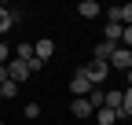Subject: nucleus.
I'll return each instance as SVG.
<instances>
[{
    "instance_id": "nucleus-1",
    "label": "nucleus",
    "mask_w": 132,
    "mask_h": 125,
    "mask_svg": "<svg viewBox=\"0 0 132 125\" xmlns=\"http://www.w3.org/2000/svg\"><path fill=\"white\" fill-rule=\"evenodd\" d=\"M85 77L92 81V88H99V85H103L106 77H110V62H99V59H92L88 66H85Z\"/></svg>"
},
{
    "instance_id": "nucleus-2",
    "label": "nucleus",
    "mask_w": 132,
    "mask_h": 125,
    "mask_svg": "<svg viewBox=\"0 0 132 125\" xmlns=\"http://www.w3.org/2000/svg\"><path fill=\"white\" fill-rule=\"evenodd\" d=\"M110 66L114 70H132V48H121V44H118V48H114V55H110Z\"/></svg>"
},
{
    "instance_id": "nucleus-3",
    "label": "nucleus",
    "mask_w": 132,
    "mask_h": 125,
    "mask_svg": "<svg viewBox=\"0 0 132 125\" xmlns=\"http://www.w3.org/2000/svg\"><path fill=\"white\" fill-rule=\"evenodd\" d=\"M26 77H29V66H26V62H22V59H7V81L22 85Z\"/></svg>"
},
{
    "instance_id": "nucleus-4",
    "label": "nucleus",
    "mask_w": 132,
    "mask_h": 125,
    "mask_svg": "<svg viewBox=\"0 0 132 125\" xmlns=\"http://www.w3.org/2000/svg\"><path fill=\"white\" fill-rule=\"evenodd\" d=\"M70 92H73V96H77V99H85V96H88V92H92V81H88V77H85V70H77V74L70 77Z\"/></svg>"
},
{
    "instance_id": "nucleus-5",
    "label": "nucleus",
    "mask_w": 132,
    "mask_h": 125,
    "mask_svg": "<svg viewBox=\"0 0 132 125\" xmlns=\"http://www.w3.org/2000/svg\"><path fill=\"white\" fill-rule=\"evenodd\" d=\"M52 52H55V44H52V41H37V44H33V59H40V62L52 59Z\"/></svg>"
},
{
    "instance_id": "nucleus-6",
    "label": "nucleus",
    "mask_w": 132,
    "mask_h": 125,
    "mask_svg": "<svg viewBox=\"0 0 132 125\" xmlns=\"http://www.w3.org/2000/svg\"><path fill=\"white\" fill-rule=\"evenodd\" d=\"M70 114H73V118H92L95 111H92L88 99H73V103H70Z\"/></svg>"
},
{
    "instance_id": "nucleus-7",
    "label": "nucleus",
    "mask_w": 132,
    "mask_h": 125,
    "mask_svg": "<svg viewBox=\"0 0 132 125\" xmlns=\"http://www.w3.org/2000/svg\"><path fill=\"white\" fill-rule=\"evenodd\" d=\"M114 48H118V44H110V41H99V44H95V55H92V59H99V62H110Z\"/></svg>"
},
{
    "instance_id": "nucleus-8",
    "label": "nucleus",
    "mask_w": 132,
    "mask_h": 125,
    "mask_svg": "<svg viewBox=\"0 0 132 125\" xmlns=\"http://www.w3.org/2000/svg\"><path fill=\"white\" fill-rule=\"evenodd\" d=\"M77 11H81V19H95V15H99V4H95V0H81Z\"/></svg>"
},
{
    "instance_id": "nucleus-9",
    "label": "nucleus",
    "mask_w": 132,
    "mask_h": 125,
    "mask_svg": "<svg viewBox=\"0 0 132 125\" xmlns=\"http://www.w3.org/2000/svg\"><path fill=\"white\" fill-rule=\"evenodd\" d=\"M118 118H132V88L121 92V111H118Z\"/></svg>"
},
{
    "instance_id": "nucleus-10",
    "label": "nucleus",
    "mask_w": 132,
    "mask_h": 125,
    "mask_svg": "<svg viewBox=\"0 0 132 125\" xmlns=\"http://www.w3.org/2000/svg\"><path fill=\"white\" fill-rule=\"evenodd\" d=\"M121 29H125L121 22H106V41L110 44H121Z\"/></svg>"
},
{
    "instance_id": "nucleus-11",
    "label": "nucleus",
    "mask_w": 132,
    "mask_h": 125,
    "mask_svg": "<svg viewBox=\"0 0 132 125\" xmlns=\"http://www.w3.org/2000/svg\"><path fill=\"white\" fill-rule=\"evenodd\" d=\"M95 121H99V125H114V121H118V111H106V107H99V111H95Z\"/></svg>"
},
{
    "instance_id": "nucleus-12",
    "label": "nucleus",
    "mask_w": 132,
    "mask_h": 125,
    "mask_svg": "<svg viewBox=\"0 0 132 125\" xmlns=\"http://www.w3.org/2000/svg\"><path fill=\"white\" fill-rule=\"evenodd\" d=\"M15 59H22V62H29V59H33V44H29V41H22L19 48H15Z\"/></svg>"
},
{
    "instance_id": "nucleus-13",
    "label": "nucleus",
    "mask_w": 132,
    "mask_h": 125,
    "mask_svg": "<svg viewBox=\"0 0 132 125\" xmlns=\"http://www.w3.org/2000/svg\"><path fill=\"white\" fill-rule=\"evenodd\" d=\"M103 96H106V92H103V88H92V92H88V96H85V99L92 103V111H99V107H103Z\"/></svg>"
},
{
    "instance_id": "nucleus-14",
    "label": "nucleus",
    "mask_w": 132,
    "mask_h": 125,
    "mask_svg": "<svg viewBox=\"0 0 132 125\" xmlns=\"http://www.w3.org/2000/svg\"><path fill=\"white\" fill-rule=\"evenodd\" d=\"M0 96H4V99H15V96H19V85H15V81H4V85H0Z\"/></svg>"
},
{
    "instance_id": "nucleus-15",
    "label": "nucleus",
    "mask_w": 132,
    "mask_h": 125,
    "mask_svg": "<svg viewBox=\"0 0 132 125\" xmlns=\"http://www.w3.org/2000/svg\"><path fill=\"white\" fill-rule=\"evenodd\" d=\"M15 22H11V15H7V7H0V33H7Z\"/></svg>"
},
{
    "instance_id": "nucleus-16",
    "label": "nucleus",
    "mask_w": 132,
    "mask_h": 125,
    "mask_svg": "<svg viewBox=\"0 0 132 125\" xmlns=\"http://www.w3.org/2000/svg\"><path fill=\"white\" fill-rule=\"evenodd\" d=\"M121 48H132V26L121 29Z\"/></svg>"
},
{
    "instance_id": "nucleus-17",
    "label": "nucleus",
    "mask_w": 132,
    "mask_h": 125,
    "mask_svg": "<svg viewBox=\"0 0 132 125\" xmlns=\"http://www.w3.org/2000/svg\"><path fill=\"white\" fill-rule=\"evenodd\" d=\"M26 118H40V103H26Z\"/></svg>"
},
{
    "instance_id": "nucleus-18",
    "label": "nucleus",
    "mask_w": 132,
    "mask_h": 125,
    "mask_svg": "<svg viewBox=\"0 0 132 125\" xmlns=\"http://www.w3.org/2000/svg\"><path fill=\"white\" fill-rule=\"evenodd\" d=\"M7 15H11V22H22V15H26V11H22V7H7Z\"/></svg>"
},
{
    "instance_id": "nucleus-19",
    "label": "nucleus",
    "mask_w": 132,
    "mask_h": 125,
    "mask_svg": "<svg viewBox=\"0 0 132 125\" xmlns=\"http://www.w3.org/2000/svg\"><path fill=\"white\" fill-rule=\"evenodd\" d=\"M7 59H11V52H7V44H0V66H7Z\"/></svg>"
},
{
    "instance_id": "nucleus-20",
    "label": "nucleus",
    "mask_w": 132,
    "mask_h": 125,
    "mask_svg": "<svg viewBox=\"0 0 132 125\" xmlns=\"http://www.w3.org/2000/svg\"><path fill=\"white\" fill-rule=\"evenodd\" d=\"M7 81V66H0V85H4Z\"/></svg>"
},
{
    "instance_id": "nucleus-21",
    "label": "nucleus",
    "mask_w": 132,
    "mask_h": 125,
    "mask_svg": "<svg viewBox=\"0 0 132 125\" xmlns=\"http://www.w3.org/2000/svg\"><path fill=\"white\" fill-rule=\"evenodd\" d=\"M125 77H128V88H132V70H128V74H125Z\"/></svg>"
},
{
    "instance_id": "nucleus-22",
    "label": "nucleus",
    "mask_w": 132,
    "mask_h": 125,
    "mask_svg": "<svg viewBox=\"0 0 132 125\" xmlns=\"http://www.w3.org/2000/svg\"><path fill=\"white\" fill-rule=\"evenodd\" d=\"M0 99H4V96H0Z\"/></svg>"
},
{
    "instance_id": "nucleus-23",
    "label": "nucleus",
    "mask_w": 132,
    "mask_h": 125,
    "mask_svg": "<svg viewBox=\"0 0 132 125\" xmlns=\"http://www.w3.org/2000/svg\"><path fill=\"white\" fill-rule=\"evenodd\" d=\"M0 125H4V121H0Z\"/></svg>"
}]
</instances>
